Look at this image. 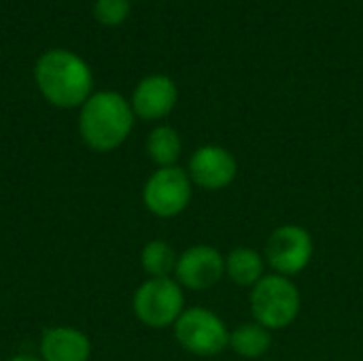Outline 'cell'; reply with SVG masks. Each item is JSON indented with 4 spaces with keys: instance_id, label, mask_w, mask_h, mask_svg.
I'll return each instance as SVG.
<instances>
[{
    "instance_id": "cell-17",
    "label": "cell",
    "mask_w": 363,
    "mask_h": 361,
    "mask_svg": "<svg viewBox=\"0 0 363 361\" xmlns=\"http://www.w3.org/2000/svg\"><path fill=\"white\" fill-rule=\"evenodd\" d=\"M6 361H43V360H36V357H32V355H15V357H11V360Z\"/></svg>"
},
{
    "instance_id": "cell-14",
    "label": "cell",
    "mask_w": 363,
    "mask_h": 361,
    "mask_svg": "<svg viewBox=\"0 0 363 361\" xmlns=\"http://www.w3.org/2000/svg\"><path fill=\"white\" fill-rule=\"evenodd\" d=\"M147 155L157 168H170L177 166L181 153H183V140L181 134L172 126H157L147 136Z\"/></svg>"
},
{
    "instance_id": "cell-11",
    "label": "cell",
    "mask_w": 363,
    "mask_h": 361,
    "mask_svg": "<svg viewBox=\"0 0 363 361\" xmlns=\"http://www.w3.org/2000/svg\"><path fill=\"white\" fill-rule=\"evenodd\" d=\"M91 343L89 336L70 326H55L40 336L43 361H89Z\"/></svg>"
},
{
    "instance_id": "cell-4",
    "label": "cell",
    "mask_w": 363,
    "mask_h": 361,
    "mask_svg": "<svg viewBox=\"0 0 363 361\" xmlns=\"http://www.w3.org/2000/svg\"><path fill=\"white\" fill-rule=\"evenodd\" d=\"M132 309L136 319L151 328V330H164L179 321V317L185 311V296L183 287L166 277V279H147L132 298Z\"/></svg>"
},
{
    "instance_id": "cell-6",
    "label": "cell",
    "mask_w": 363,
    "mask_h": 361,
    "mask_svg": "<svg viewBox=\"0 0 363 361\" xmlns=\"http://www.w3.org/2000/svg\"><path fill=\"white\" fill-rule=\"evenodd\" d=\"M313 253L315 243L311 232L302 226L285 223L272 230V234L268 236L264 257L268 266L274 270V274L291 279L311 266Z\"/></svg>"
},
{
    "instance_id": "cell-15",
    "label": "cell",
    "mask_w": 363,
    "mask_h": 361,
    "mask_svg": "<svg viewBox=\"0 0 363 361\" xmlns=\"http://www.w3.org/2000/svg\"><path fill=\"white\" fill-rule=\"evenodd\" d=\"M177 260V251L166 240H149L140 251V266L149 279H166L174 274Z\"/></svg>"
},
{
    "instance_id": "cell-9",
    "label": "cell",
    "mask_w": 363,
    "mask_h": 361,
    "mask_svg": "<svg viewBox=\"0 0 363 361\" xmlns=\"http://www.w3.org/2000/svg\"><path fill=\"white\" fill-rule=\"evenodd\" d=\"M191 183L206 191H221L230 187L238 174V164L232 151L219 145H204L194 151L187 164Z\"/></svg>"
},
{
    "instance_id": "cell-16",
    "label": "cell",
    "mask_w": 363,
    "mask_h": 361,
    "mask_svg": "<svg viewBox=\"0 0 363 361\" xmlns=\"http://www.w3.org/2000/svg\"><path fill=\"white\" fill-rule=\"evenodd\" d=\"M130 15V0H96L94 17L102 26H119Z\"/></svg>"
},
{
    "instance_id": "cell-3",
    "label": "cell",
    "mask_w": 363,
    "mask_h": 361,
    "mask_svg": "<svg viewBox=\"0 0 363 361\" xmlns=\"http://www.w3.org/2000/svg\"><path fill=\"white\" fill-rule=\"evenodd\" d=\"M249 302L255 323L270 332L289 328L302 309L296 283L281 274H266L255 287H251Z\"/></svg>"
},
{
    "instance_id": "cell-2",
    "label": "cell",
    "mask_w": 363,
    "mask_h": 361,
    "mask_svg": "<svg viewBox=\"0 0 363 361\" xmlns=\"http://www.w3.org/2000/svg\"><path fill=\"white\" fill-rule=\"evenodd\" d=\"M134 117L132 104L121 94L96 91L81 106L79 134L89 149L108 153L128 140Z\"/></svg>"
},
{
    "instance_id": "cell-7",
    "label": "cell",
    "mask_w": 363,
    "mask_h": 361,
    "mask_svg": "<svg viewBox=\"0 0 363 361\" xmlns=\"http://www.w3.org/2000/svg\"><path fill=\"white\" fill-rule=\"evenodd\" d=\"M194 196V183L187 170L179 166L157 168L143 187V202L155 217L170 219L181 215Z\"/></svg>"
},
{
    "instance_id": "cell-12",
    "label": "cell",
    "mask_w": 363,
    "mask_h": 361,
    "mask_svg": "<svg viewBox=\"0 0 363 361\" xmlns=\"http://www.w3.org/2000/svg\"><path fill=\"white\" fill-rule=\"evenodd\" d=\"M266 260L251 247H236L225 257V277L238 287H255L266 277Z\"/></svg>"
},
{
    "instance_id": "cell-8",
    "label": "cell",
    "mask_w": 363,
    "mask_h": 361,
    "mask_svg": "<svg viewBox=\"0 0 363 361\" xmlns=\"http://www.w3.org/2000/svg\"><path fill=\"white\" fill-rule=\"evenodd\" d=\"M225 277V257L211 245H194L185 249L174 268V281L183 289L206 291Z\"/></svg>"
},
{
    "instance_id": "cell-10",
    "label": "cell",
    "mask_w": 363,
    "mask_h": 361,
    "mask_svg": "<svg viewBox=\"0 0 363 361\" xmlns=\"http://www.w3.org/2000/svg\"><path fill=\"white\" fill-rule=\"evenodd\" d=\"M177 100H179V89L170 77L149 74L134 87L130 104L136 117L145 121H160L172 113Z\"/></svg>"
},
{
    "instance_id": "cell-1",
    "label": "cell",
    "mask_w": 363,
    "mask_h": 361,
    "mask_svg": "<svg viewBox=\"0 0 363 361\" xmlns=\"http://www.w3.org/2000/svg\"><path fill=\"white\" fill-rule=\"evenodd\" d=\"M34 79L43 98L57 109L83 106L94 87V74L87 62L66 49L43 53L34 66Z\"/></svg>"
},
{
    "instance_id": "cell-5",
    "label": "cell",
    "mask_w": 363,
    "mask_h": 361,
    "mask_svg": "<svg viewBox=\"0 0 363 361\" xmlns=\"http://www.w3.org/2000/svg\"><path fill=\"white\" fill-rule=\"evenodd\" d=\"M172 328L177 343L191 355L215 357L230 347V332L225 323L208 309H185Z\"/></svg>"
},
{
    "instance_id": "cell-13",
    "label": "cell",
    "mask_w": 363,
    "mask_h": 361,
    "mask_svg": "<svg viewBox=\"0 0 363 361\" xmlns=\"http://www.w3.org/2000/svg\"><path fill=\"white\" fill-rule=\"evenodd\" d=\"M272 345L270 330L262 328L255 321L240 323L230 332V349L245 360H262Z\"/></svg>"
}]
</instances>
